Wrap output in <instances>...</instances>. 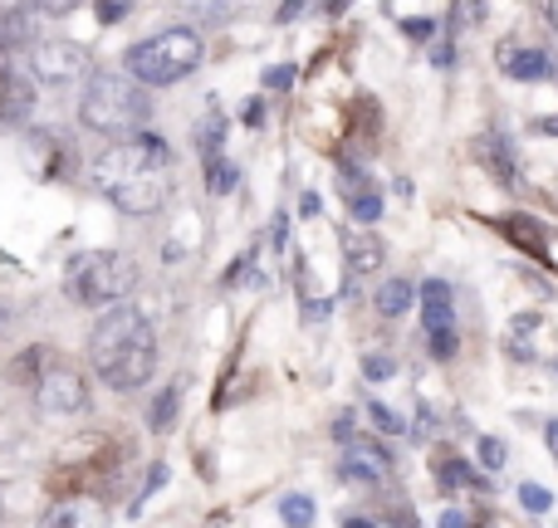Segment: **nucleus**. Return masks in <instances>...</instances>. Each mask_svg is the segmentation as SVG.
I'll use <instances>...</instances> for the list:
<instances>
[{"mask_svg":"<svg viewBox=\"0 0 558 528\" xmlns=\"http://www.w3.org/2000/svg\"><path fill=\"white\" fill-rule=\"evenodd\" d=\"M481 465H485V470H500V465H505V445L495 441V435H485V441H481Z\"/></svg>","mask_w":558,"mask_h":528,"instance_id":"nucleus-20","label":"nucleus"},{"mask_svg":"<svg viewBox=\"0 0 558 528\" xmlns=\"http://www.w3.org/2000/svg\"><path fill=\"white\" fill-rule=\"evenodd\" d=\"M363 186H367V182L348 186V206H353V216L367 225V221H377V216H383V196H377V192H363Z\"/></svg>","mask_w":558,"mask_h":528,"instance_id":"nucleus-15","label":"nucleus"},{"mask_svg":"<svg viewBox=\"0 0 558 528\" xmlns=\"http://www.w3.org/2000/svg\"><path fill=\"white\" fill-rule=\"evenodd\" d=\"M441 528H471V519H465V514H456V509H446L441 514Z\"/></svg>","mask_w":558,"mask_h":528,"instance_id":"nucleus-23","label":"nucleus"},{"mask_svg":"<svg viewBox=\"0 0 558 528\" xmlns=\"http://www.w3.org/2000/svg\"><path fill=\"white\" fill-rule=\"evenodd\" d=\"M172 416H177V386H167V392L153 402V431H167Z\"/></svg>","mask_w":558,"mask_h":528,"instance_id":"nucleus-18","label":"nucleus"},{"mask_svg":"<svg viewBox=\"0 0 558 528\" xmlns=\"http://www.w3.org/2000/svg\"><path fill=\"white\" fill-rule=\"evenodd\" d=\"M549 54H539V49H520V54H510V74L514 78H549Z\"/></svg>","mask_w":558,"mask_h":528,"instance_id":"nucleus-14","label":"nucleus"},{"mask_svg":"<svg viewBox=\"0 0 558 528\" xmlns=\"http://www.w3.org/2000/svg\"><path fill=\"white\" fill-rule=\"evenodd\" d=\"M35 10H39L35 0H0V39H10V45H25Z\"/></svg>","mask_w":558,"mask_h":528,"instance_id":"nucleus-12","label":"nucleus"},{"mask_svg":"<svg viewBox=\"0 0 558 528\" xmlns=\"http://www.w3.org/2000/svg\"><path fill=\"white\" fill-rule=\"evenodd\" d=\"M39 528H108V509L88 494H69V500H54L45 509Z\"/></svg>","mask_w":558,"mask_h":528,"instance_id":"nucleus-10","label":"nucleus"},{"mask_svg":"<svg viewBox=\"0 0 558 528\" xmlns=\"http://www.w3.org/2000/svg\"><path fill=\"white\" fill-rule=\"evenodd\" d=\"M78 118H84L88 133L104 137H137L153 118V103H147V84H137L123 69H98L84 84V98H78Z\"/></svg>","mask_w":558,"mask_h":528,"instance_id":"nucleus-3","label":"nucleus"},{"mask_svg":"<svg viewBox=\"0 0 558 528\" xmlns=\"http://www.w3.org/2000/svg\"><path fill=\"white\" fill-rule=\"evenodd\" d=\"M202 59H206L202 35L186 29V25H172V29H157V35L137 39V45L128 49L123 64H128V74H133L137 84L172 88V84H182V78H192L196 69H202Z\"/></svg>","mask_w":558,"mask_h":528,"instance_id":"nucleus-4","label":"nucleus"},{"mask_svg":"<svg viewBox=\"0 0 558 528\" xmlns=\"http://www.w3.org/2000/svg\"><path fill=\"white\" fill-rule=\"evenodd\" d=\"M422 328H426V343H432L436 357L456 353V304L441 279H426L422 284Z\"/></svg>","mask_w":558,"mask_h":528,"instance_id":"nucleus-7","label":"nucleus"},{"mask_svg":"<svg viewBox=\"0 0 558 528\" xmlns=\"http://www.w3.org/2000/svg\"><path fill=\"white\" fill-rule=\"evenodd\" d=\"M338 475L353 484H383L387 475H392V455H387L377 441H348L343 461H338Z\"/></svg>","mask_w":558,"mask_h":528,"instance_id":"nucleus-9","label":"nucleus"},{"mask_svg":"<svg viewBox=\"0 0 558 528\" xmlns=\"http://www.w3.org/2000/svg\"><path fill=\"white\" fill-rule=\"evenodd\" d=\"M544 441H549V451L558 455V421H549V426H544Z\"/></svg>","mask_w":558,"mask_h":528,"instance_id":"nucleus-25","label":"nucleus"},{"mask_svg":"<svg viewBox=\"0 0 558 528\" xmlns=\"http://www.w3.org/2000/svg\"><path fill=\"white\" fill-rule=\"evenodd\" d=\"M343 260L353 274H373L383 265V241L367 231H343Z\"/></svg>","mask_w":558,"mask_h":528,"instance_id":"nucleus-11","label":"nucleus"},{"mask_svg":"<svg viewBox=\"0 0 558 528\" xmlns=\"http://www.w3.org/2000/svg\"><path fill=\"white\" fill-rule=\"evenodd\" d=\"M35 5H39V10H54V15H59V10H74L78 0H35Z\"/></svg>","mask_w":558,"mask_h":528,"instance_id":"nucleus-24","label":"nucleus"},{"mask_svg":"<svg viewBox=\"0 0 558 528\" xmlns=\"http://www.w3.org/2000/svg\"><path fill=\"white\" fill-rule=\"evenodd\" d=\"M29 74L39 84H78V78H94V59L84 45H69V39H39L29 49Z\"/></svg>","mask_w":558,"mask_h":528,"instance_id":"nucleus-6","label":"nucleus"},{"mask_svg":"<svg viewBox=\"0 0 558 528\" xmlns=\"http://www.w3.org/2000/svg\"><path fill=\"white\" fill-rule=\"evenodd\" d=\"M206 176H211V192H216V196H226V192L235 186V167H231V162L221 167V157H206Z\"/></svg>","mask_w":558,"mask_h":528,"instance_id":"nucleus-17","label":"nucleus"},{"mask_svg":"<svg viewBox=\"0 0 558 528\" xmlns=\"http://www.w3.org/2000/svg\"><path fill=\"white\" fill-rule=\"evenodd\" d=\"M520 504L530 514H549V504H554V494L544 490V484H520Z\"/></svg>","mask_w":558,"mask_h":528,"instance_id":"nucleus-19","label":"nucleus"},{"mask_svg":"<svg viewBox=\"0 0 558 528\" xmlns=\"http://www.w3.org/2000/svg\"><path fill=\"white\" fill-rule=\"evenodd\" d=\"M35 402L45 416H74L88 406V386H84V377L69 372V367H49L35 382Z\"/></svg>","mask_w":558,"mask_h":528,"instance_id":"nucleus-8","label":"nucleus"},{"mask_svg":"<svg viewBox=\"0 0 558 528\" xmlns=\"http://www.w3.org/2000/svg\"><path fill=\"white\" fill-rule=\"evenodd\" d=\"M363 372H367V377H392V357H377V353H373V357L363 363Z\"/></svg>","mask_w":558,"mask_h":528,"instance_id":"nucleus-21","label":"nucleus"},{"mask_svg":"<svg viewBox=\"0 0 558 528\" xmlns=\"http://www.w3.org/2000/svg\"><path fill=\"white\" fill-rule=\"evenodd\" d=\"M137 265L123 250H84L64 265V294L88 308H113L133 294Z\"/></svg>","mask_w":558,"mask_h":528,"instance_id":"nucleus-5","label":"nucleus"},{"mask_svg":"<svg viewBox=\"0 0 558 528\" xmlns=\"http://www.w3.org/2000/svg\"><path fill=\"white\" fill-rule=\"evenodd\" d=\"M88 182L123 216H153L172 196V152L157 133H137L104 147L88 167Z\"/></svg>","mask_w":558,"mask_h":528,"instance_id":"nucleus-1","label":"nucleus"},{"mask_svg":"<svg viewBox=\"0 0 558 528\" xmlns=\"http://www.w3.org/2000/svg\"><path fill=\"white\" fill-rule=\"evenodd\" d=\"M412 298H416V288L407 284V279H387V284L377 288V314L397 318V314H407V308H412Z\"/></svg>","mask_w":558,"mask_h":528,"instance_id":"nucleus-13","label":"nucleus"},{"mask_svg":"<svg viewBox=\"0 0 558 528\" xmlns=\"http://www.w3.org/2000/svg\"><path fill=\"white\" fill-rule=\"evenodd\" d=\"M88 357H94V372L104 377L113 392H137V386L153 382L157 333L143 308H133V304L104 308V318H98L94 333H88Z\"/></svg>","mask_w":558,"mask_h":528,"instance_id":"nucleus-2","label":"nucleus"},{"mask_svg":"<svg viewBox=\"0 0 558 528\" xmlns=\"http://www.w3.org/2000/svg\"><path fill=\"white\" fill-rule=\"evenodd\" d=\"M343 528H377V524H367V519H348Z\"/></svg>","mask_w":558,"mask_h":528,"instance_id":"nucleus-26","label":"nucleus"},{"mask_svg":"<svg viewBox=\"0 0 558 528\" xmlns=\"http://www.w3.org/2000/svg\"><path fill=\"white\" fill-rule=\"evenodd\" d=\"M279 514H284L289 528H308L314 524V500H308V494H284V500H279Z\"/></svg>","mask_w":558,"mask_h":528,"instance_id":"nucleus-16","label":"nucleus"},{"mask_svg":"<svg viewBox=\"0 0 558 528\" xmlns=\"http://www.w3.org/2000/svg\"><path fill=\"white\" fill-rule=\"evenodd\" d=\"M373 421H377V426H383V431H387V435H397V431H402V421H397V416H392V412H387V406H373Z\"/></svg>","mask_w":558,"mask_h":528,"instance_id":"nucleus-22","label":"nucleus"}]
</instances>
